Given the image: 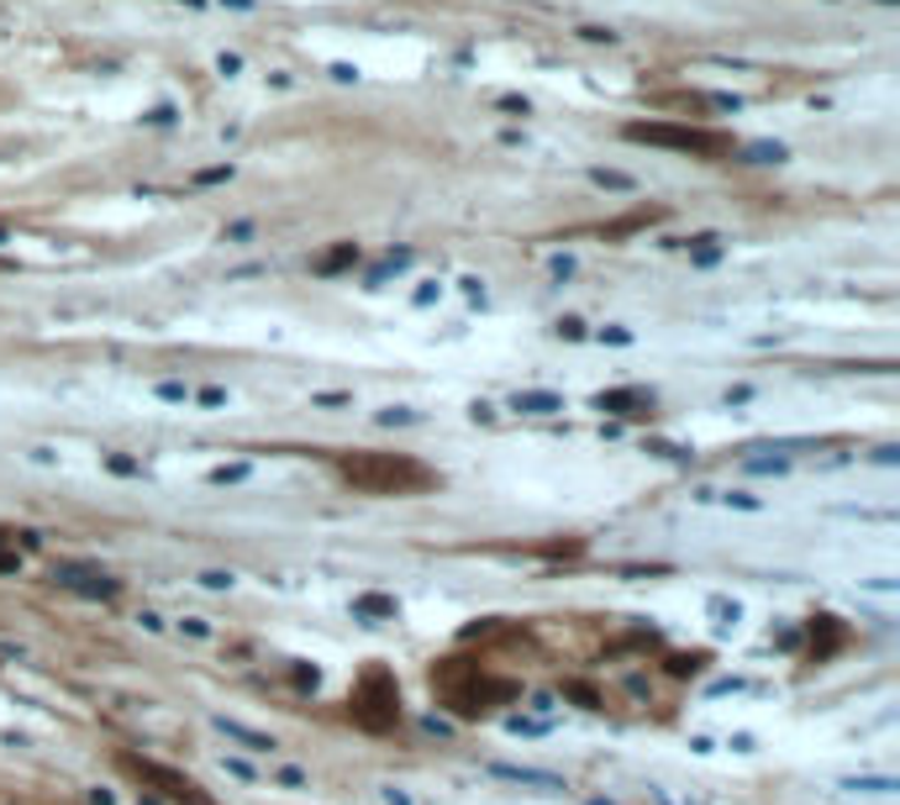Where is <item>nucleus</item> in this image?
Segmentation results:
<instances>
[{
  "instance_id": "obj_1",
  "label": "nucleus",
  "mask_w": 900,
  "mask_h": 805,
  "mask_svg": "<svg viewBox=\"0 0 900 805\" xmlns=\"http://www.w3.org/2000/svg\"><path fill=\"white\" fill-rule=\"evenodd\" d=\"M343 485H354L358 496H422L437 485V474L426 469L422 458L411 453H375V448H358V453H337L332 458Z\"/></svg>"
},
{
  "instance_id": "obj_2",
  "label": "nucleus",
  "mask_w": 900,
  "mask_h": 805,
  "mask_svg": "<svg viewBox=\"0 0 900 805\" xmlns=\"http://www.w3.org/2000/svg\"><path fill=\"white\" fill-rule=\"evenodd\" d=\"M348 716H354L364 732H390L401 721V685H395V674L384 663H369L358 674L354 695H348Z\"/></svg>"
},
{
  "instance_id": "obj_3",
  "label": "nucleus",
  "mask_w": 900,
  "mask_h": 805,
  "mask_svg": "<svg viewBox=\"0 0 900 805\" xmlns=\"http://www.w3.org/2000/svg\"><path fill=\"white\" fill-rule=\"evenodd\" d=\"M632 142H653V148H674V153H695V159H722L733 153V138L706 132V127H680V121H627Z\"/></svg>"
},
{
  "instance_id": "obj_4",
  "label": "nucleus",
  "mask_w": 900,
  "mask_h": 805,
  "mask_svg": "<svg viewBox=\"0 0 900 805\" xmlns=\"http://www.w3.org/2000/svg\"><path fill=\"white\" fill-rule=\"evenodd\" d=\"M121 769L132 774V780H142L148 790H159L164 801L174 805H212V795L200 790V784L189 780V774H180V769H164V763H153V758H138V753H121L117 758Z\"/></svg>"
},
{
  "instance_id": "obj_5",
  "label": "nucleus",
  "mask_w": 900,
  "mask_h": 805,
  "mask_svg": "<svg viewBox=\"0 0 900 805\" xmlns=\"http://www.w3.org/2000/svg\"><path fill=\"white\" fill-rule=\"evenodd\" d=\"M53 579H58L64 590L95 595V600H111V595H117V579H106V574H95V568H69V564H64Z\"/></svg>"
},
{
  "instance_id": "obj_6",
  "label": "nucleus",
  "mask_w": 900,
  "mask_h": 805,
  "mask_svg": "<svg viewBox=\"0 0 900 805\" xmlns=\"http://www.w3.org/2000/svg\"><path fill=\"white\" fill-rule=\"evenodd\" d=\"M595 411H616V416H653V395L648 390H600Z\"/></svg>"
},
{
  "instance_id": "obj_7",
  "label": "nucleus",
  "mask_w": 900,
  "mask_h": 805,
  "mask_svg": "<svg viewBox=\"0 0 900 805\" xmlns=\"http://www.w3.org/2000/svg\"><path fill=\"white\" fill-rule=\"evenodd\" d=\"M511 411H527V416H553V411H564L559 395H547V390H521L511 395Z\"/></svg>"
},
{
  "instance_id": "obj_8",
  "label": "nucleus",
  "mask_w": 900,
  "mask_h": 805,
  "mask_svg": "<svg viewBox=\"0 0 900 805\" xmlns=\"http://www.w3.org/2000/svg\"><path fill=\"white\" fill-rule=\"evenodd\" d=\"M490 774H496V780H511V784H543V790H564V780H559V774H538V769H517V763H496Z\"/></svg>"
},
{
  "instance_id": "obj_9",
  "label": "nucleus",
  "mask_w": 900,
  "mask_h": 805,
  "mask_svg": "<svg viewBox=\"0 0 900 805\" xmlns=\"http://www.w3.org/2000/svg\"><path fill=\"white\" fill-rule=\"evenodd\" d=\"M216 727H221V732L232 737V742H242L248 753H269V748H274V737L253 732V727H242V721H227V716H216Z\"/></svg>"
},
{
  "instance_id": "obj_10",
  "label": "nucleus",
  "mask_w": 900,
  "mask_h": 805,
  "mask_svg": "<svg viewBox=\"0 0 900 805\" xmlns=\"http://www.w3.org/2000/svg\"><path fill=\"white\" fill-rule=\"evenodd\" d=\"M348 263H358V248H354V242H343V248L322 253V259H316V274H337V269H348Z\"/></svg>"
},
{
  "instance_id": "obj_11",
  "label": "nucleus",
  "mask_w": 900,
  "mask_h": 805,
  "mask_svg": "<svg viewBox=\"0 0 900 805\" xmlns=\"http://www.w3.org/2000/svg\"><path fill=\"white\" fill-rule=\"evenodd\" d=\"M358 616H395L401 606L390 600V595H358V606H354Z\"/></svg>"
},
{
  "instance_id": "obj_12",
  "label": "nucleus",
  "mask_w": 900,
  "mask_h": 805,
  "mask_svg": "<svg viewBox=\"0 0 900 805\" xmlns=\"http://www.w3.org/2000/svg\"><path fill=\"white\" fill-rule=\"evenodd\" d=\"M701 668H706V653H674V659H669V674H674V679L701 674Z\"/></svg>"
},
{
  "instance_id": "obj_13",
  "label": "nucleus",
  "mask_w": 900,
  "mask_h": 805,
  "mask_svg": "<svg viewBox=\"0 0 900 805\" xmlns=\"http://www.w3.org/2000/svg\"><path fill=\"white\" fill-rule=\"evenodd\" d=\"M748 159H753V164H780L784 148L780 142H758V148H748Z\"/></svg>"
},
{
  "instance_id": "obj_14",
  "label": "nucleus",
  "mask_w": 900,
  "mask_h": 805,
  "mask_svg": "<svg viewBox=\"0 0 900 805\" xmlns=\"http://www.w3.org/2000/svg\"><path fill=\"white\" fill-rule=\"evenodd\" d=\"M843 790H864V795H890V790H896V780H848Z\"/></svg>"
},
{
  "instance_id": "obj_15",
  "label": "nucleus",
  "mask_w": 900,
  "mask_h": 805,
  "mask_svg": "<svg viewBox=\"0 0 900 805\" xmlns=\"http://www.w3.org/2000/svg\"><path fill=\"white\" fill-rule=\"evenodd\" d=\"M200 585H206V590H232L237 579L227 574V568H206V574H200Z\"/></svg>"
},
{
  "instance_id": "obj_16",
  "label": "nucleus",
  "mask_w": 900,
  "mask_h": 805,
  "mask_svg": "<svg viewBox=\"0 0 900 805\" xmlns=\"http://www.w3.org/2000/svg\"><path fill=\"white\" fill-rule=\"evenodd\" d=\"M595 185H606V189H632V180H627V174H616V168H595Z\"/></svg>"
},
{
  "instance_id": "obj_17",
  "label": "nucleus",
  "mask_w": 900,
  "mask_h": 805,
  "mask_svg": "<svg viewBox=\"0 0 900 805\" xmlns=\"http://www.w3.org/2000/svg\"><path fill=\"white\" fill-rule=\"evenodd\" d=\"M564 695H574V700H585V710H600V695H595L590 685H564Z\"/></svg>"
},
{
  "instance_id": "obj_18",
  "label": "nucleus",
  "mask_w": 900,
  "mask_h": 805,
  "mask_svg": "<svg viewBox=\"0 0 900 805\" xmlns=\"http://www.w3.org/2000/svg\"><path fill=\"white\" fill-rule=\"evenodd\" d=\"M559 337L579 342V337H585V322H579V316H564V322H559Z\"/></svg>"
},
{
  "instance_id": "obj_19",
  "label": "nucleus",
  "mask_w": 900,
  "mask_h": 805,
  "mask_svg": "<svg viewBox=\"0 0 900 805\" xmlns=\"http://www.w3.org/2000/svg\"><path fill=\"white\" fill-rule=\"evenodd\" d=\"M379 422L384 426H411L416 416H411V411H379Z\"/></svg>"
},
{
  "instance_id": "obj_20",
  "label": "nucleus",
  "mask_w": 900,
  "mask_h": 805,
  "mask_svg": "<svg viewBox=\"0 0 900 805\" xmlns=\"http://www.w3.org/2000/svg\"><path fill=\"white\" fill-rule=\"evenodd\" d=\"M106 464H111V469H117V474H142V464H132V458H121V453H111Z\"/></svg>"
},
{
  "instance_id": "obj_21",
  "label": "nucleus",
  "mask_w": 900,
  "mask_h": 805,
  "mask_svg": "<svg viewBox=\"0 0 900 805\" xmlns=\"http://www.w3.org/2000/svg\"><path fill=\"white\" fill-rule=\"evenodd\" d=\"M253 237V221H237V227H227V242H248Z\"/></svg>"
},
{
  "instance_id": "obj_22",
  "label": "nucleus",
  "mask_w": 900,
  "mask_h": 805,
  "mask_svg": "<svg viewBox=\"0 0 900 805\" xmlns=\"http://www.w3.org/2000/svg\"><path fill=\"white\" fill-rule=\"evenodd\" d=\"M159 395H164V401H185V384H174V379H169V384H159Z\"/></svg>"
},
{
  "instance_id": "obj_23",
  "label": "nucleus",
  "mask_w": 900,
  "mask_h": 805,
  "mask_svg": "<svg viewBox=\"0 0 900 805\" xmlns=\"http://www.w3.org/2000/svg\"><path fill=\"white\" fill-rule=\"evenodd\" d=\"M295 685H301V689H316V668H295Z\"/></svg>"
},
{
  "instance_id": "obj_24",
  "label": "nucleus",
  "mask_w": 900,
  "mask_h": 805,
  "mask_svg": "<svg viewBox=\"0 0 900 805\" xmlns=\"http://www.w3.org/2000/svg\"><path fill=\"white\" fill-rule=\"evenodd\" d=\"M280 784H290V790H301V784H306V774H301V769H284V774H280Z\"/></svg>"
},
{
  "instance_id": "obj_25",
  "label": "nucleus",
  "mask_w": 900,
  "mask_h": 805,
  "mask_svg": "<svg viewBox=\"0 0 900 805\" xmlns=\"http://www.w3.org/2000/svg\"><path fill=\"white\" fill-rule=\"evenodd\" d=\"M0 568H6V574H17V568H22V558H17V553H0Z\"/></svg>"
},
{
  "instance_id": "obj_26",
  "label": "nucleus",
  "mask_w": 900,
  "mask_h": 805,
  "mask_svg": "<svg viewBox=\"0 0 900 805\" xmlns=\"http://www.w3.org/2000/svg\"><path fill=\"white\" fill-rule=\"evenodd\" d=\"M885 6H890V0H885Z\"/></svg>"
}]
</instances>
